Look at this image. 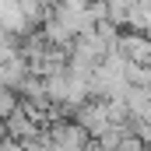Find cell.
Wrapping results in <instances>:
<instances>
[{
	"label": "cell",
	"mask_w": 151,
	"mask_h": 151,
	"mask_svg": "<svg viewBox=\"0 0 151 151\" xmlns=\"http://www.w3.org/2000/svg\"><path fill=\"white\" fill-rule=\"evenodd\" d=\"M113 49L123 56V63L151 67V42H148V35H141V32H119Z\"/></svg>",
	"instance_id": "7a4b0ae2"
},
{
	"label": "cell",
	"mask_w": 151,
	"mask_h": 151,
	"mask_svg": "<svg viewBox=\"0 0 151 151\" xmlns=\"http://www.w3.org/2000/svg\"><path fill=\"white\" fill-rule=\"evenodd\" d=\"M144 151H151V144H148V148H144Z\"/></svg>",
	"instance_id": "3957f363"
},
{
	"label": "cell",
	"mask_w": 151,
	"mask_h": 151,
	"mask_svg": "<svg viewBox=\"0 0 151 151\" xmlns=\"http://www.w3.org/2000/svg\"><path fill=\"white\" fill-rule=\"evenodd\" d=\"M46 137L56 144L60 151H91V137L77 127L70 116H60L46 127Z\"/></svg>",
	"instance_id": "6da1fadb"
}]
</instances>
